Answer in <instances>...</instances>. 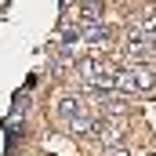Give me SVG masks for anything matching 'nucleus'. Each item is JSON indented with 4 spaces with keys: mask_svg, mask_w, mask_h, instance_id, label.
<instances>
[{
    "mask_svg": "<svg viewBox=\"0 0 156 156\" xmlns=\"http://www.w3.org/2000/svg\"><path fill=\"white\" fill-rule=\"evenodd\" d=\"M80 76H83L87 87H94V91H113V83H116V66L105 62V58H83V62H80Z\"/></svg>",
    "mask_w": 156,
    "mask_h": 156,
    "instance_id": "f257e3e1",
    "label": "nucleus"
},
{
    "mask_svg": "<svg viewBox=\"0 0 156 156\" xmlns=\"http://www.w3.org/2000/svg\"><path fill=\"white\" fill-rule=\"evenodd\" d=\"M156 87V69L153 66H127V69H116V83L113 91H149Z\"/></svg>",
    "mask_w": 156,
    "mask_h": 156,
    "instance_id": "f03ea898",
    "label": "nucleus"
},
{
    "mask_svg": "<svg viewBox=\"0 0 156 156\" xmlns=\"http://www.w3.org/2000/svg\"><path fill=\"white\" fill-rule=\"evenodd\" d=\"M80 116H87V105L80 102L76 94H58V98H55V120H58V123L69 127V123H76Z\"/></svg>",
    "mask_w": 156,
    "mask_h": 156,
    "instance_id": "7ed1b4c3",
    "label": "nucleus"
}]
</instances>
